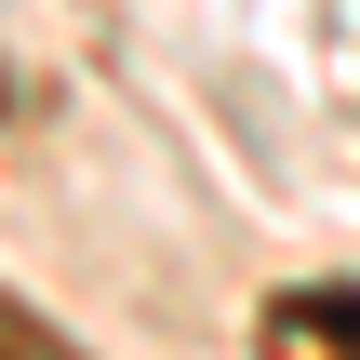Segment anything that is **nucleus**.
I'll return each instance as SVG.
<instances>
[{
  "instance_id": "obj_1",
  "label": "nucleus",
  "mask_w": 360,
  "mask_h": 360,
  "mask_svg": "<svg viewBox=\"0 0 360 360\" xmlns=\"http://www.w3.org/2000/svg\"><path fill=\"white\" fill-rule=\"evenodd\" d=\"M0 360H80V347H67L40 307H13V294H0Z\"/></svg>"
}]
</instances>
